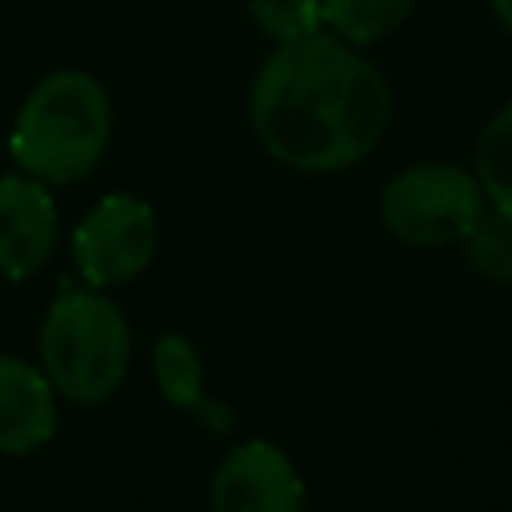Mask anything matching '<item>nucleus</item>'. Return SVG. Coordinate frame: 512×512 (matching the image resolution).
Wrapping results in <instances>:
<instances>
[{
    "label": "nucleus",
    "mask_w": 512,
    "mask_h": 512,
    "mask_svg": "<svg viewBox=\"0 0 512 512\" xmlns=\"http://www.w3.org/2000/svg\"><path fill=\"white\" fill-rule=\"evenodd\" d=\"M260 148L292 172L324 176L360 164L392 124L384 72L332 32L276 44L248 88Z\"/></svg>",
    "instance_id": "f257e3e1"
},
{
    "label": "nucleus",
    "mask_w": 512,
    "mask_h": 512,
    "mask_svg": "<svg viewBox=\"0 0 512 512\" xmlns=\"http://www.w3.org/2000/svg\"><path fill=\"white\" fill-rule=\"evenodd\" d=\"M112 136V100L92 72H48L20 104L8 152L40 184H72L96 168Z\"/></svg>",
    "instance_id": "f03ea898"
},
{
    "label": "nucleus",
    "mask_w": 512,
    "mask_h": 512,
    "mask_svg": "<svg viewBox=\"0 0 512 512\" xmlns=\"http://www.w3.org/2000/svg\"><path fill=\"white\" fill-rule=\"evenodd\" d=\"M132 360V328L100 288H64L40 328V372L56 396L76 404L108 400Z\"/></svg>",
    "instance_id": "7ed1b4c3"
},
{
    "label": "nucleus",
    "mask_w": 512,
    "mask_h": 512,
    "mask_svg": "<svg viewBox=\"0 0 512 512\" xmlns=\"http://www.w3.org/2000/svg\"><path fill=\"white\" fill-rule=\"evenodd\" d=\"M480 208H484V192L472 168L448 160H416L396 168L384 180L376 204L384 232L408 248L456 244Z\"/></svg>",
    "instance_id": "20e7f679"
},
{
    "label": "nucleus",
    "mask_w": 512,
    "mask_h": 512,
    "mask_svg": "<svg viewBox=\"0 0 512 512\" xmlns=\"http://www.w3.org/2000/svg\"><path fill=\"white\" fill-rule=\"evenodd\" d=\"M156 212L132 192H108L72 232V256L88 288L136 280L156 256Z\"/></svg>",
    "instance_id": "39448f33"
},
{
    "label": "nucleus",
    "mask_w": 512,
    "mask_h": 512,
    "mask_svg": "<svg viewBox=\"0 0 512 512\" xmlns=\"http://www.w3.org/2000/svg\"><path fill=\"white\" fill-rule=\"evenodd\" d=\"M212 512H304L308 492L292 456L272 440L232 444L208 488Z\"/></svg>",
    "instance_id": "423d86ee"
},
{
    "label": "nucleus",
    "mask_w": 512,
    "mask_h": 512,
    "mask_svg": "<svg viewBox=\"0 0 512 512\" xmlns=\"http://www.w3.org/2000/svg\"><path fill=\"white\" fill-rule=\"evenodd\" d=\"M56 244V204L32 176H0V276H32Z\"/></svg>",
    "instance_id": "0eeeda50"
},
{
    "label": "nucleus",
    "mask_w": 512,
    "mask_h": 512,
    "mask_svg": "<svg viewBox=\"0 0 512 512\" xmlns=\"http://www.w3.org/2000/svg\"><path fill=\"white\" fill-rule=\"evenodd\" d=\"M56 432V388L48 376L20 360L0 356V452L24 456Z\"/></svg>",
    "instance_id": "6e6552de"
},
{
    "label": "nucleus",
    "mask_w": 512,
    "mask_h": 512,
    "mask_svg": "<svg viewBox=\"0 0 512 512\" xmlns=\"http://www.w3.org/2000/svg\"><path fill=\"white\" fill-rule=\"evenodd\" d=\"M412 8L416 0H320V28L352 48H364L392 36Z\"/></svg>",
    "instance_id": "1a4fd4ad"
},
{
    "label": "nucleus",
    "mask_w": 512,
    "mask_h": 512,
    "mask_svg": "<svg viewBox=\"0 0 512 512\" xmlns=\"http://www.w3.org/2000/svg\"><path fill=\"white\" fill-rule=\"evenodd\" d=\"M152 376H156V388L164 392V400L172 408H184V412H204L208 408L200 352L180 332H164L152 344Z\"/></svg>",
    "instance_id": "9d476101"
},
{
    "label": "nucleus",
    "mask_w": 512,
    "mask_h": 512,
    "mask_svg": "<svg viewBox=\"0 0 512 512\" xmlns=\"http://www.w3.org/2000/svg\"><path fill=\"white\" fill-rule=\"evenodd\" d=\"M464 252V264L492 284H512V212L500 204H488L476 212V220L456 240Z\"/></svg>",
    "instance_id": "9b49d317"
},
{
    "label": "nucleus",
    "mask_w": 512,
    "mask_h": 512,
    "mask_svg": "<svg viewBox=\"0 0 512 512\" xmlns=\"http://www.w3.org/2000/svg\"><path fill=\"white\" fill-rule=\"evenodd\" d=\"M472 176L488 204L512 212V100L484 120L472 144Z\"/></svg>",
    "instance_id": "f8f14e48"
},
{
    "label": "nucleus",
    "mask_w": 512,
    "mask_h": 512,
    "mask_svg": "<svg viewBox=\"0 0 512 512\" xmlns=\"http://www.w3.org/2000/svg\"><path fill=\"white\" fill-rule=\"evenodd\" d=\"M248 16L272 44L320 32V0H248Z\"/></svg>",
    "instance_id": "ddd939ff"
},
{
    "label": "nucleus",
    "mask_w": 512,
    "mask_h": 512,
    "mask_svg": "<svg viewBox=\"0 0 512 512\" xmlns=\"http://www.w3.org/2000/svg\"><path fill=\"white\" fill-rule=\"evenodd\" d=\"M488 8H492V16H496V24L512 36V0H488Z\"/></svg>",
    "instance_id": "4468645a"
}]
</instances>
